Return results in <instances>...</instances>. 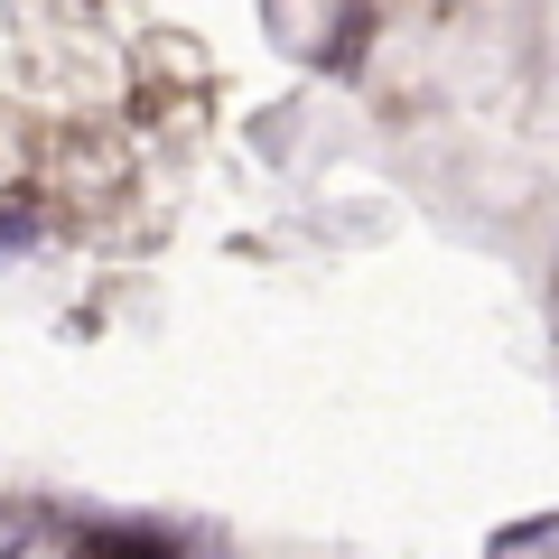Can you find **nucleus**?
Wrapping results in <instances>:
<instances>
[]
</instances>
